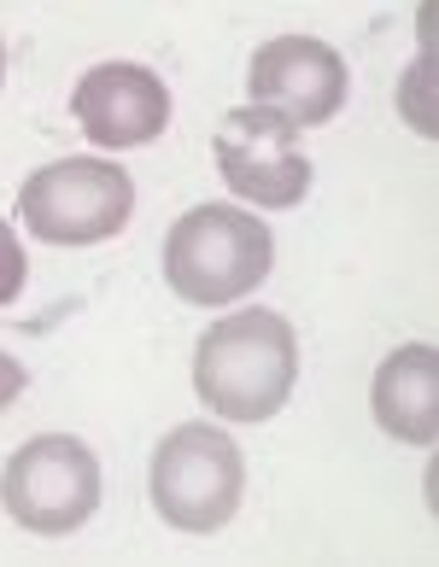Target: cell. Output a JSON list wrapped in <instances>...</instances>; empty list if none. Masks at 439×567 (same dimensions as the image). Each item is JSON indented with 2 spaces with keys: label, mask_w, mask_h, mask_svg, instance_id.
<instances>
[{
  "label": "cell",
  "mask_w": 439,
  "mask_h": 567,
  "mask_svg": "<svg viewBox=\"0 0 439 567\" xmlns=\"http://www.w3.org/2000/svg\"><path fill=\"white\" fill-rule=\"evenodd\" d=\"M269 264H276V240L246 205H194L164 235V281L182 305L200 310L246 299L269 276Z\"/></svg>",
  "instance_id": "cell-2"
},
{
  "label": "cell",
  "mask_w": 439,
  "mask_h": 567,
  "mask_svg": "<svg viewBox=\"0 0 439 567\" xmlns=\"http://www.w3.org/2000/svg\"><path fill=\"white\" fill-rule=\"evenodd\" d=\"M18 217L41 246H106L135 217V182L112 158H53L18 187Z\"/></svg>",
  "instance_id": "cell-5"
},
{
  "label": "cell",
  "mask_w": 439,
  "mask_h": 567,
  "mask_svg": "<svg viewBox=\"0 0 439 567\" xmlns=\"http://www.w3.org/2000/svg\"><path fill=\"white\" fill-rule=\"evenodd\" d=\"M293 381H299V333L282 310L246 305L205 328L194 346V392L212 422L264 427L293 398Z\"/></svg>",
  "instance_id": "cell-1"
},
{
  "label": "cell",
  "mask_w": 439,
  "mask_h": 567,
  "mask_svg": "<svg viewBox=\"0 0 439 567\" xmlns=\"http://www.w3.org/2000/svg\"><path fill=\"white\" fill-rule=\"evenodd\" d=\"M369 415L399 445H433L439 439V351L428 340H410L381 357L369 381Z\"/></svg>",
  "instance_id": "cell-9"
},
{
  "label": "cell",
  "mask_w": 439,
  "mask_h": 567,
  "mask_svg": "<svg viewBox=\"0 0 439 567\" xmlns=\"http://www.w3.org/2000/svg\"><path fill=\"white\" fill-rule=\"evenodd\" d=\"M428 76H433V59L422 53L416 59V71L399 76V112H410V123L422 135H433V112H428Z\"/></svg>",
  "instance_id": "cell-11"
},
{
  "label": "cell",
  "mask_w": 439,
  "mask_h": 567,
  "mask_svg": "<svg viewBox=\"0 0 439 567\" xmlns=\"http://www.w3.org/2000/svg\"><path fill=\"white\" fill-rule=\"evenodd\" d=\"M217 176L241 205L258 212H293L310 194V153L299 141V123H287L269 106H235L217 123Z\"/></svg>",
  "instance_id": "cell-6"
},
{
  "label": "cell",
  "mask_w": 439,
  "mask_h": 567,
  "mask_svg": "<svg viewBox=\"0 0 439 567\" xmlns=\"http://www.w3.org/2000/svg\"><path fill=\"white\" fill-rule=\"evenodd\" d=\"M0 509L35 538H71L100 509V456L76 433H35L0 468Z\"/></svg>",
  "instance_id": "cell-4"
},
{
  "label": "cell",
  "mask_w": 439,
  "mask_h": 567,
  "mask_svg": "<svg viewBox=\"0 0 439 567\" xmlns=\"http://www.w3.org/2000/svg\"><path fill=\"white\" fill-rule=\"evenodd\" d=\"M30 281V258H24V240L12 235V223L0 217V305H12Z\"/></svg>",
  "instance_id": "cell-10"
},
{
  "label": "cell",
  "mask_w": 439,
  "mask_h": 567,
  "mask_svg": "<svg viewBox=\"0 0 439 567\" xmlns=\"http://www.w3.org/2000/svg\"><path fill=\"white\" fill-rule=\"evenodd\" d=\"M246 492V456L217 422H182L153 445L146 497L176 533H223Z\"/></svg>",
  "instance_id": "cell-3"
},
{
  "label": "cell",
  "mask_w": 439,
  "mask_h": 567,
  "mask_svg": "<svg viewBox=\"0 0 439 567\" xmlns=\"http://www.w3.org/2000/svg\"><path fill=\"white\" fill-rule=\"evenodd\" d=\"M71 112L76 130L100 153H130V146H153L171 130V89H164L159 71L135 65V59H106V65L82 71Z\"/></svg>",
  "instance_id": "cell-8"
},
{
  "label": "cell",
  "mask_w": 439,
  "mask_h": 567,
  "mask_svg": "<svg viewBox=\"0 0 439 567\" xmlns=\"http://www.w3.org/2000/svg\"><path fill=\"white\" fill-rule=\"evenodd\" d=\"M0 82H7V41H0Z\"/></svg>",
  "instance_id": "cell-13"
},
{
  "label": "cell",
  "mask_w": 439,
  "mask_h": 567,
  "mask_svg": "<svg viewBox=\"0 0 439 567\" xmlns=\"http://www.w3.org/2000/svg\"><path fill=\"white\" fill-rule=\"evenodd\" d=\"M346 89H351V71L323 35H276L246 59V94H253V106L282 112L299 130H317V123L340 117Z\"/></svg>",
  "instance_id": "cell-7"
},
{
  "label": "cell",
  "mask_w": 439,
  "mask_h": 567,
  "mask_svg": "<svg viewBox=\"0 0 439 567\" xmlns=\"http://www.w3.org/2000/svg\"><path fill=\"white\" fill-rule=\"evenodd\" d=\"M24 386H30V369L18 363L12 351H0V410H12L18 398H24Z\"/></svg>",
  "instance_id": "cell-12"
}]
</instances>
